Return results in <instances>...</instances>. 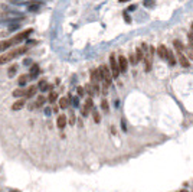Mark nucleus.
Listing matches in <instances>:
<instances>
[{
	"label": "nucleus",
	"mask_w": 193,
	"mask_h": 192,
	"mask_svg": "<svg viewBox=\"0 0 193 192\" xmlns=\"http://www.w3.org/2000/svg\"><path fill=\"white\" fill-rule=\"evenodd\" d=\"M144 56H146V53L143 51V48H137L136 49V58H137V62H141V61H144Z\"/></svg>",
	"instance_id": "21"
},
{
	"label": "nucleus",
	"mask_w": 193,
	"mask_h": 192,
	"mask_svg": "<svg viewBox=\"0 0 193 192\" xmlns=\"http://www.w3.org/2000/svg\"><path fill=\"white\" fill-rule=\"evenodd\" d=\"M180 192H187V191H180Z\"/></svg>",
	"instance_id": "42"
},
{
	"label": "nucleus",
	"mask_w": 193,
	"mask_h": 192,
	"mask_svg": "<svg viewBox=\"0 0 193 192\" xmlns=\"http://www.w3.org/2000/svg\"><path fill=\"white\" fill-rule=\"evenodd\" d=\"M20 28V23H16V22H13L10 26H9V31H15V29H19Z\"/></svg>",
	"instance_id": "35"
},
{
	"label": "nucleus",
	"mask_w": 193,
	"mask_h": 192,
	"mask_svg": "<svg viewBox=\"0 0 193 192\" xmlns=\"http://www.w3.org/2000/svg\"><path fill=\"white\" fill-rule=\"evenodd\" d=\"M25 104H26V98H19L12 104V110L13 111H19V110H22L25 107Z\"/></svg>",
	"instance_id": "10"
},
{
	"label": "nucleus",
	"mask_w": 193,
	"mask_h": 192,
	"mask_svg": "<svg viewBox=\"0 0 193 192\" xmlns=\"http://www.w3.org/2000/svg\"><path fill=\"white\" fill-rule=\"evenodd\" d=\"M46 101H48V100H46V98H45V97H43V95H39V97H37V98H36L35 104H36V107H42V105L45 104V103H46Z\"/></svg>",
	"instance_id": "25"
},
{
	"label": "nucleus",
	"mask_w": 193,
	"mask_h": 192,
	"mask_svg": "<svg viewBox=\"0 0 193 192\" xmlns=\"http://www.w3.org/2000/svg\"><path fill=\"white\" fill-rule=\"evenodd\" d=\"M66 124H68V119H66V116H65V114H59V116H58V120H56V126H58V129L62 130Z\"/></svg>",
	"instance_id": "11"
},
{
	"label": "nucleus",
	"mask_w": 193,
	"mask_h": 192,
	"mask_svg": "<svg viewBox=\"0 0 193 192\" xmlns=\"http://www.w3.org/2000/svg\"><path fill=\"white\" fill-rule=\"evenodd\" d=\"M185 53H186V56H187L189 59H192V61H193V46L185 48Z\"/></svg>",
	"instance_id": "29"
},
{
	"label": "nucleus",
	"mask_w": 193,
	"mask_h": 192,
	"mask_svg": "<svg viewBox=\"0 0 193 192\" xmlns=\"http://www.w3.org/2000/svg\"><path fill=\"white\" fill-rule=\"evenodd\" d=\"M100 71H101V77H103V88H104V92L110 88L111 85V81L114 80L112 78V72L110 70V65H101L100 67Z\"/></svg>",
	"instance_id": "2"
},
{
	"label": "nucleus",
	"mask_w": 193,
	"mask_h": 192,
	"mask_svg": "<svg viewBox=\"0 0 193 192\" xmlns=\"http://www.w3.org/2000/svg\"><path fill=\"white\" fill-rule=\"evenodd\" d=\"M28 80H29V75H26V74H23V75H20L18 78V84L20 87H25L26 84H28Z\"/></svg>",
	"instance_id": "22"
},
{
	"label": "nucleus",
	"mask_w": 193,
	"mask_h": 192,
	"mask_svg": "<svg viewBox=\"0 0 193 192\" xmlns=\"http://www.w3.org/2000/svg\"><path fill=\"white\" fill-rule=\"evenodd\" d=\"M176 55H177V62L183 68H189L190 67V61H189V58L186 56V53L183 52V51H176Z\"/></svg>",
	"instance_id": "5"
},
{
	"label": "nucleus",
	"mask_w": 193,
	"mask_h": 192,
	"mask_svg": "<svg viewBox=\"0 0 193 192\" xmlns=\"http://www.w3.org/2000/svg\"><path fill=\"white\" fill-rule=\"evenodd\" d=\"M18 72V65H12L9 70H7V74H9V77H15V74Z\"/></svg>",
	"instance_id": "30"
},
{
	"label": "nucleus",
	"mask_w": 193,
	"mask_h": 192,
	"mask_svg": "<svg viewBox=\"0 0 193 192\" xmlns=\"http://www.w3.org/2000/svg\"><path fill=\"white\" fill-rule=\"evenodd\" d=\"M36 91H37V87L36 85H30V87L26 88V95H25V98H32V97H35L36 95Z\"/></svg>",
	"instance_id": "15"
},
{
	"label": "nucleus",
	"mask_w": 193,
	"mask_h": 192,
	"mask_svg": "<svg viewBox=\"0 0 193 192\" xmlns=\"http://www.w3.org/2000/svg\"><path fill=\"white\" fill-rule=\"evenodd\" d=\"M75 120H76V119H75V114H74V111H72V113H71V116H69V124L71 126H74V124H75Z\"/></svg>",
	"instance_id": "36"
},
{
	"label": "nucleus",
	"mask_w": 193,
	"mask_h": 192,
	"mask_svg": "<svg viewBox=\"0 0 193 192\" xmlns=\"http://www.w3.org/2000/svg\"><path fill=\"white\" fill-rule=\"evenodd\" d=\"M37 88H39L40 91H48V90H52V85H49L46 80H40V81L37 82Z\"/></svg>",
	"instance_id": "17"
},
{
	"label": "nucleus",
	"mask_w": 193,
	"mask_h": 192,
	"mask_svg": "<svg viewBox=\"0 0 193 192\" xmlns=\"http://www.w3.org/2000/svg\"><path fill=\"white\" fill-rule=\"evenodd\" d=\"M92 108H94V101H92V97H88L87 100H85V104H84V107L81 108V114L87 117L88 114L92 111Z\"/></svg>",
	"instance_id": "8"
},
{
	"label": "nucleus",
	"mask_w": 193,
	"mask_h": 192,
	"mask_svg": "<svg viewBox=\"0 0 193 192\" xmlns=\"http://www.w3.org/2000/svg\"><path fill=\"white\" fill-rule=\"evenodd\" d=\"M33 32V29H28V31H23V32H20L18 35H15L10 41H12V43L15 45V43H19V42H22V41H25V39H28L29 35Z\"/></svg>",
	"instance_id": "6"
},
{
	"label": "nucleus",
	"mask_w": 193,
	"mask_h": 192,
	"mask_svg": "<svg viewBox=\"0 0 193 192\" xmlns=\"http://www.w3.org/2000/svg\"><path fill=\"white\" fill-rule=\"evenodd\" d=\"M40 6H42V3H40L39 0H33V1H30V3L28 4V10H29V12H39Z\"/></svg>",
	"instance_id": "12"
},
{
	"label": "nucleus",
	"mask_w": 193,
	"mask_h": 192,
	"mask_svg": "<svg viewBox=\"0 0 193 192\" xmlns=\"http://www.w3.org/2000/svg\"><path fill=\"white\" fill-rule=\"evenodd\" d=\"M69 104H71V98H69V97H62V98L59 100V107H61L62 110L68 108Z\"/></svg>",
	"instance_id": "18"
},
{
	"label": "nucleus",
	"mask_w": 193,
	"mask_h": 192,
	"mask_svg": "<svg viewBox=\"0 0 193 192\" xmlns=\"http://www.w3.org/2000/svg\"><path fill=\"white\" fill-rule=\"evenodd\" d=\"M117 59H118V67H120V71H121V72H125L127 68H128V59H127L124 55H118V56H117Z\"/></svg>",
	"instance_id": "9"
},
{
	"label": "nucleus",
	"mask_w": 193,
	"mask_h": 192,
	"mask_svg": "<svg viewBox=\"0 0 193 192\" xmlns=\"http://www.w3.org/2000/svg\"><path fill=\"white\" fill-rule=\"evenodd\" d=\"M101 108L105 111V113H108L110 111V105H108V100H105V98H103L101 100Z\"/></svg>",
	"instance_id": "28"
},
{
	"label": "nucleus",
	"mask_w": 193,
	"mask_h": 192,
	"mask_svg": "<svg viewBox=\"0 0 193 192\" xmlns=\"http://www.w3.org/2000/svg\"><path fill=\"white\" fill-rule=\"evenodd\" d=\"M51 113H52V111H51V108H46V110H45V114H46V116H49Z\"/></svg>",
	"instance_id": "40"
},
{
	"label": "nucleus",
	"mask_w": 193,
	"mask_h": 192,
	"mask_svg": "<svg viewBox=\"0 0 193 192\" xmlns=\"http://www.w3.org/2000/svg\"><path fill=\"white\" fill-rule=\"evenodd\" d=\"M26 45L28 46H33V45H36V41H26Z\"/></svg>",
	"instance_id": "38"
},
{
	"label": "nucleus",
	"mask_w": 193,
	"mask_h": 192,
	"mask_svg": "<svg viewBox=\"0 0 193 192\" xmlns=\"http://www.w3.org/2000/svg\"><path fill=\"white\" fill-rule=\"evenodd\" d=\"M12 94H13V97H16V98H25V95H26V88H18V90H15Z\"/></svg>",
	"instance_id": "19"
},
{
	"label": "nucleus",
	"mask_w": 193,
	"mask_h": 192,
	"mask_svg": "<svg viewBox=\"0 0 193 192\" xmlns=\"http://www.w3.org/2000/svg\"><path fill=\"white\" fill-rule=\"evenodd\" d=\"M92 117H94V122L95 123L101 122V116H100V113H98L97 110H92Z\"/></svg>",
	"instance_id": "31"
},
{
	"label": "nucleus",
	"mask_w": 193,
	"mask_h": 192,
	"mask_svg": "<svg viewBox=\"0 0 193 192\" xmlns=\"http://www.w3.org/2000/svg\"><path fill=\"white\" fill-rule=\"evenodd\" d=\"M76 92H78V97H79V98H81V97H84V95H85V92H87V91H85V87H78V88H76Z\"/></svg>",
	"instance_id": "34"
},
{
	"label": "nucleus",
	"mask_w": 193,
	"mask_h": 192,
	"mask_svg": "<svg viewBox=\"0 0 193 192\" xmlns=\"http://www.w3.org/2000/svg\"><path fill=\"white\" fill-rule=\"evenodd\" d=\"M173 46H175L176 51H183L185 52V45L179 41V39H176V41H173Z\"/></svg>",
	"instance_id": "24"
},
{
	"label": "nucleus",
	"mask_w": 193,
	"mask_h": 192,
	"mask_svg": "<svg viewBox=\"0 0 193 192\" xmlns=\"http://www.w3.org/2000/svg\"><path fill=\"white\" fill-rule=\"evenodd\" d=\"M110 70L112 72V78L114 80H117L120 77L121 71H120V67H118V59H117V56L114 53H111V56H110Z\"/></svg>",
	"instance_id": "3"
},
{
	"label": "nucleus",
	"mask_w": 193,
	"mask_h": 192,
	"mask_svg": "<svg viewBox=\"0 0 193 192\" xmlns=\"http://www.w3.org/2000/svg\"><path fill=\"white\" fill-rule=\"evenodd\" d=\"M120 3H125V1H130V0H118Z\"/></svg>",
	"instance_id": "41"
},
{
	"label": "nucleus",
	"mask_w": 193,
	"mask_h": 192,
	"mask_svg": "<svg viewBox=\"0 0 193 192\" xmlns=\"http://www.w3.org/2000/svg\"><path fill=\"white\" fill-rule=\"evenodd\" d=\"M167 62H169V65L170 67H175L176 62H177V58L175 56V53H173V51L172 49H169V52H167V59H166Z\"/></svg>",
	"instance_id": "16"
},
{
	"label": "nucleus",
	"mask_w": 193,
	"mask_h": 192,
	"mask_svg": "<svg viewBox=\"0 0 193 192\" xmlns=\"http://www.w3.org/2000/svg\"><path fill=\"white\" fill-rule=\"evenodd\" d=\"M154 48L153 46H150L148 48V51L146 52V56H144V70L146 72H148V71L151 70V67H153V58H154Z\"/></svg>",
	"instance_id": "4"
},
{
	"label": "nucleus",
	"mask_w": 193,
	"mask_h": 192,
	"mask_svg": "<svg viewBox=\"0 0 193 192\" xmlns=\"http://www.w3.org/2000/svg\"><path fill=\"white\" fill-rule=\"evenodd\" d=\"M28 51H29V46L25 45V46H18V48H15V49H12L9 52H4L3 55H0V65H4V64L13 61L15 58H18L20 55L26 53Z\"/></svg>",
	"instance_id": "1"
},
{
	"label": "nucleus",
	"mask_w": 193,
	"mask_h": 192,
	"mask_svg": "<svg viewBox=\"0 0 193 192\" xmlns=\"http://www.w3.org/2000/svg\"><path fill=\"white\" fill-rule=\"evenodd\" d=\"M167 52H169V49L164 46V45H158V48H157V53H158V56L161 58V59H167Z\"/></svg>",
	"instance_id": "14"
},
{
	"label": "nucleus",
	"mask_w": 193,
	"mask_h": 192,
	"mask_svg": "<svg viewBox=\"0 0 193 192\" xmlns=\"http://www.w3.org/2000/svg\"><path fill=\"white\" fill-rule=\"evenodd\" d=\"M128 61H130V64H131V65H137V64H139V62H137V58H136V53H130Z\"/></svg>",
	"instance_id": "33"
},
{
	"label": "nucleus",
	"mask_w": 193,
	"mask_h": 192,
	"mask_svg": "<svg viewBox=\"0 0 193 192\" xmlns=\"http://www.w3.org/2000/svg\"><path fill=\"white\" fill-rule=\"evenodd\" d=\"M39 72H40V68H39V65L37 64H33L32 67H30V70H29V78H36L37 75H39Z\"/></svg>",
	"instance_id": "13"
},
{
	"label": "nucleus",
	"mask_w": 193,
	"mask_h": 192,
	"mask_svg": "<svg viewBox=\"0 0 193 192\" xmlns=\"http://www.w3.org/2000/svg\"><path fill=\"white\" fill-rule=\"evenodd\" d=\"M12 45H13V43H12L10 39H9V41H1V42H0V52H6V49H9Z\"/></svg>",
	"instance_id": "20"
},
{
	"label": "nucleus",
	"mask_w": 193,
	"mask_h": 192,
	"mask_svg": "<svg viewBox=\"0 0 193 192\" xmlns=\"http://www.w3.org/2000/svg\"><path fill=\"white\" fill-rule=\"evenodd\" d=\"M58 98H59L58 92H56V91H51V92H49V97H48V101H49L51 104H53V103H55Z\"/></svg>",
	"instance_id": "23"
},
{
	"label": "nucleus",
	"mask_w": 193,
	"mask_h": 192,
	"mask_svg": "<svg viewBox=\"0 0 193 192\" xmlns=\"http://www.w3.org/2000/svg\"><path fill=\"white\" fill-rule=\"evenodd\" d=\"M30 62H32V61H30V59H28V58H26V59L23 61V64H25L26 67H28V64H30Z\"/></svg>",
	"instance_id": "39"
},
{
	"label": "nucleus",
	"mask_w": 193,
	"mask_h": 192,
	"mask_svg": "<svg viewBox=\"0 0 193 192\" xmlns=\"http://www.w3.org/2000/svg\"><path fill=\"white\" fill-rule=\"evenodd\" d=\"M12 4H18V6H20V4H29L30 1H33V0H9Z\"/></svg>",
	"instance_id": "26"
},
{
	"label": "nucleus",
	"mask_w": 193,
	"mask_h": 192,
	"mask_svg": "<svg viewBox=\"0 0 193 192\" xmlns=\"http://www.w3.org/2000/svg\"><path fill=\"white\" fill-rule=\"evenodd\" d=\"M68 97H69L71 98V104L74 105V107H78V105H79V97H74V98H72V95H68Z\"/></svg>",
	"instance_id": "32"
},
{
	"label": "nucleus",
	"mask_w": 193,
	"mask_h": 192,
	"mask_svg": "<svg viewBox=\"0 0 193 192\" xmlns=\"http://www.w3.org/2000/svg\"><path fill=\"white\" fill-rule=\"evenodd\" d=\"M103 81V77H101V71L100 68H92L91 70V84L92 85H100V82Z\"/></svg>",
	"instance_id": "7"
},
{
	"label": "nucleus",
	"mask_w": 193,
	"mask_h": 192,
	"mask_svg": "<svg viewBox=\"0 0 193 192\" xmlns=\"http://www.w3.org/2000/svg\"><path fill=\"white\" fill-rule=\"evenodd\" d=\"M189 46H193V32L189 33Z\"/></svg>",
	"instance_id": "37"
},
{
	"label": "nucleus",
	"mask_w": 193,
	"mask_h": 192,
	"mask_svg": "<svg viewBox=\"0 0 193 192\" xmlns=\"http://www.w3.org/2000/svg\"><path fill=\"white\" fill-rule=\"evenodd\" d=\"M85 91L89 94V97H92V95L95 94V90H94V85H92V84H87V85H85Z\"/></svg>",
	"instance_id": "27"
}]
</instances>
